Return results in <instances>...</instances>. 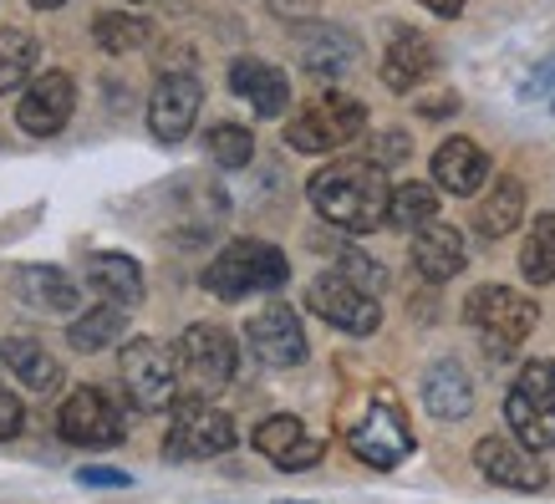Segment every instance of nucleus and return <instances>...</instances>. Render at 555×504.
<instances>
[{
    "mask_svg": "<svg viewBox=\"0 0 555 504\" xmlns=\"http://www.w3.org/2000/svg\"><path fill=\"white\" fill-rule=\"evenodd\" d=\"M230 87L255 107V118H281L291 107V77L281 67H270V62H250V56L235 62L230 67Z\"/></svg>",
    "mask_w": 555,
    "mask_h": 504,
    "instance_id": "16",
    "label": "nucleus"
},
{
    "mask_svg": "<svg viewBox=\"0 0 555 504\" xmlns=\"http://www.w3.org/2000/svg\"><path fill=\"white\" fill-rule=\"evenodd\" d=\"M438 215V194L428 184H403L392 189V204H387V224H398V230H423V224H434Z\"/></svg>",
    "mask_w": 555,
    "mask_h": 504,
    "instance_id": "29",
    "label": "nucleus"
},
{
    "mask_svg": "<svg viewBox=\"0 0 555 504\" xmlns=\"http://www.w3.org/2000/svg\"><path fill=\"white\" fill-rule=\"evenodd\" d=\"M341 275H347L352 286H362V290H383L387 286V270L377 266V260H367V255H357V250L341 255Z\"/></svg>",
    "mask_w": 555,
    "mask_h": 504,
    "instance_id": "33",
    "label": "nucleus"
},
{
    "mask_svg": "<svg viewBox=\"0 0 555 504\" xmlns=\"http://www.w3.org/2000/svg\"><path fill=\"white\" fill-rule=\"evenodd\" d=\"M199 102H204V87L194 82L189 72H169L149 98L153 138H158V143H179V138H189V128H194V118H199Z\"/></svg>",
    "mask_w": 555,
    "mask_h": 504,
    "instance_id": "14",
    "label": "nucleus"
},
{
    "mask_svg": "<svg viewBox=\"0 0 555 504\" xmlns=\"http://www.w3.org/2000/svg\"><path fill=\"white\" fill-rule=\"evenodd\" d=\"M286 281H291V260L266 240H230L204 270V286L215 290L219 301H245L255 290H275Z\"/></svg>",
    "mask_w": 555,
    "mask_h": 504,
    "instance_id": "2",
    "label": "nucleus"
},
{
    "mask_svg": "<svg viewBox=\"0 0 555 504\" xmlns=\"http://www.w3.org/2000/svg\"><path fill=\"white\" fill-rule=\"evenodd\" d=\"M245 341H250V352L260 357L266 367H301L306 362V332H301V316H296L291 306H266L260 316H250Z\"/></svg>",
    "mask_w": 555,
    "mask_h": 504,
    "instance_id": "12",
    "label": "nucleus"
},
{
    "mask_svg": "<svg viewBox=\"0 0 555 504\" xmlns=\"http://www.w3.org/2000/svg\"><path fill=\"white\" fill-rule=\"evenodd\" d=\"M423 5H428L434 16H459V11H464V0H423Z\"/></svg>",
    "mask_w": 555,
    "mask_h": 504,
    "instance_id": "38",
    "label": "nucleus"
},
{
    "mask_svg": "<svg viewBox=\"0 0 555 504\" xmlns=\"http://www.w3.org/2000/svg\"><path fill=\"white\" fill-rule=\"evenodd\" d=\"M67 443H82V449H113L122 438V408L102 392V387H77L67 403H62V418H56Z\"/></svg>",
    "mask_w": 555,
    "mask_h": 504,
    "instance_id": "10",
    "label": "nucleus"
},
{
    "mask_svg": "<svg viewBox=\"0 0 555 504\" xmlns=\"http://www.w3.org/2000/svg\"><path fill=\"white\" fill-rule=\"evenodd\" d=\"M347 443H352V454L372 469H398L408 454H413V434H408L403 413L392 398H377L367 403V413L347 428Z\"/></svg>",
    "mask_w": 555,
    "mask_h": 504,
    "instance_id": "8",
    "label": "nucleus"
},
{
    "mask_svg": "<svg viewBox=\"0 0 555 504\" xmlns=\"http://www.w3.org/2000/svg\"><path fill=\"white\" fill-rule=\"evenodd\" d=\"M423 408L434 413V418L443 423H454V418H469V408H474V383H469V372L459 367V362H434V367L423 372Z\"/></svg>",
    "mask_w": 555,
    "mask_h": 504,
    "instance_id": "19",
    "label": "nucleus"
},
{
    "mask_svg": "<svg viewBox=\"0 0 555 504\" xmlns=\"http://www.w3.org/2000/svg\"><path fill=\"white\" fill-rule=\"evenodd\" d=\"M301 67L321 82H337L347 72L357 67V41L347 31H332V26H321V31H306L301 36Z\"/></svg>",
    "mask_w": 555,
    "mask_h": 504,
    "instance_id": "23",
    "label": "nucleus"
},
{
    "mask_svg": "<svg viewBox=\"0 0 555 504\" xmlns=\"http://www.w3.org/2000/svg\"><path fill=\"white\" fill-rule=\"evenodd\" d=\"M485 179H489V158L479 143H469V138H449V143L434 153V184L438 189H449V194H474Z\"/></svg>",
    "mask_w": 555,
    "mask_h": 504,
    "instance_id": "20",
    "label": "nucleus"
},
{
    "mask_svg": "<svg viewBox=\"0 0 555 504\" xmlns=\"http://www.w3.org/2000/svg\"><path fill=\"white\" fill-rule=\"evenodd\" d=\"M77 479H82V484H92V489H128V484H133L122 469H98V464H87Z\"/></svg>",
    "mask_w": 555,
    "mask_h": 504,
    "instance_id": "36",
    "label": "nucleus"
},
{
    "mask_svg": "<svg viewBox=\"0 0 555 504\" xmlns=\"http://www.w3.org/2000/svg\"><path fill=\"white\" fill-rule=\"evenodd\" d=\"M362 122H367L362 102L341 98V92H326V98L306 102L301 118H291L286 143L301 153H332V148H341V143H352V138L362 133Z\"/></svg>",
    "mask_w": 555,
    "mask_h": 504,
    "instance_id": "6",
    "label": "nucleus"
},
{
    "mask_svg": "<svg viewBox=\"0 0 555 504\" xmlns=\"http://www.w3.org/2000/svg\"><path fill=\"white\" fill-rule=\"evenodd\" d=\"M21 423H26V408H21V398L0 387V443H5V438H16Z\"/></svg>",
    "mask_w": 555,
    "mask_h": 504,
    "instance_id": "34",
    "label": "nucleus"
},
{
    "mask_svg": "<svg viewBox=\"0 0 555 504\" xmlns=\"http://www.w3.org/2000/svg\"><path fill=\"white\" fill-rule=\"evenodd\" d=\"M122 326H128V316H122V306H98V311H82V316L72 321L67 341L77 347V352H102L107 341H118Z\"/></svg>",
    "mask_w": 555,
    "mask_h": 504,
    "instance_id": "27",
    "label": "nucleus"
},
{
    "mask_svg": "<svg viewBox=\"0 0 555 504\" xmlns=\"http://www.w3.org/2000/svg\"><path fill=\"white\" fill-rule=\"evenodd\" d=\"M469 250H464V235L449 230V224H423L413 230V270H418L423 281H454L459 270H464Z\"/></svg>",
    "mask_w": 555,
    "mask_h": 504,
    "instance_id": "17",
    "label": "nucleus"
},
{
    "mask_svg": "<svg viewBox=\"0 0 555 504\" xmlns=\"http://www.w3.org/2000/svg\"><path fill=\"white\" fill-rule=\"evenodd\" d=\"M11 290L21 301H31L36 311H77V281H67V270L56 266H21L11 275Z\"/></svg>",
    "mask_w": 555,
    "mask_h": 504,
    "instance_id": "21",
    "label": "nucleus"
},
{
    "mask_svg": "<svg viewBox=\"0 0 555 504\" xmlns=\"http://www.w3.org/2000/svg\"><path fill=\"white\" fill-rule=\"evenodd\" d=\"M434 67H438L434 47H428L418 31H398L383 56V82L392 87V92H413L423 77H434Z\"/></svg>",
    "mask_w": 555,
    "mask_h": 504,
    "instance_id": "22",
    "label": "nucleus"
},
{
    "mask_svg": "<svg viewBox=\"0 0 555 504\" xmlns=\"http://www.w3.org/2000/svg\"><path fill=\"white\" fill-rule=\"evenodd\" d=\"M255 449H260L270 464H281V469H311L321 458V443H311L301 418H291V413L260 423V428H255Z\"/></svg>",
    "mask_w": 555,
    "mask_h": 504,
    "instance_id": "18",
    "label": "nucleus"
},
{
    "mask_svg": "<svg viewBox=\"0 0 555 504\" xmlns=\"http://www.w3.org/2000/svg\"><path fill=\"white\" fill-rule=\"evenodd\" d=\"M87 286H98L102 296L133 306V301H143V266L128 260V255L98 250V255H87Z\"/></svg>",
    "mask_w": 555,
    "mask_h": 504,
    "instance_id": "24",
    "label": "nucleus"
},
{
    "mask_svg": "<svg viewBox=\"0 0 555 504\" xmlns=\"http://www.w3.org/2000/svg\"><path fill=\"white\" fill-rule=\"evenodd\" d=\"M306 306L347 336H372L377 326H383V311H377V301H372V290L352 286L347 275H321V281H311Z\"/></svg>",
    "mask_w": 555,
    "mask_h": 504,
    "instance_id": "9",
    "label": "nucleus"
},
{
    "mask_svg": "<svg viewBox=\"0 0 555 504\" xmlns=\"http://www.w3.org/2000/svg\"><path fill=\"white\" fill-rule=\"evenodd\" d=\"M0 357H5V367L16 372L26 387H36V392H47V387L62 383V367L51 362V352L41 341H31V336H11V341L0 347Z\"/></svg>",
    "mask_w": 555,
    "mask_h": 504,
    "instance_id": "25",
    "label": "nucleus"
},
{
    "mask_svg": "<svg viewBox=\"0 0 555 504\" xmlns=\"http://www.w3.org/2000/svg\"><path fill=\"white\" fill-rule=\"evenodd\" d=\"M36 67V41L26 31H0V92H11L31 77Z\"/></svg>",
    "mask_w": 555,
    "mask_h": 504,
    "instance_id": "32",
    "label": "nucleus"
},
{
    "mask_svg": "<svg viewBox=\"0 0 555 504\" xmlns=\"http://www.w3.org/2000/svg\"><path fill=\"white\" fill-rule=\"evenodd\" d=\"M403 153H408V138L403 133H387L372 143V164L387 168V164H403Z\"/></svg>",
    "mask_w": 555,
    "mask_h": 504,
    "instance_id": "35",
    "label": "nucleus"
},
{
    "mask_svg": "<svg viewBox=\"0 0 555 504\" xmlns=\"http://www.w3.org/2000/svg\"><path fill=\"white\" fill-rule=\"evenodd\" d=\"M520 215H525V184L520 179H500V184L489 189V199H479L474 224H479V235L500 240V235H509V230L520 224Z\"/></svg>",
    "mask_w": 555,
    "mask_h": 504,
    "instance_id": "26",
    "label": "nucleus"
},
{
    "mask_svg": "<svg viewBox=\"0 0 555 504\" xmlns=\"http://www.w3.org/2000/svg\"><path fill=\"white\" fill-rule=\"evenodd\" d=\"M311 204H317L321 219H332L337 230H352V235H367L387 219V204H392V189H387L383 168L377 164H332L321 168L317 179H311Z\"/></svg>",
    "mask_w": 555,
    "mask_h": 504,
    "instance_id": "1",
    "label": "nucleus"
},
{
    "mask_svg": "<svg viewBox=\"0 0 555 504\" xmlns=\"http://www.w3.org/2000/svg\"><path fill=\"white\" fill-rule=\"evenodd\" d=\"M464 321L485 336L489 352H509V347H520L525 336L535 332L540 311H535V301H530V296H520V290L479 286L469 301H464Z\"/></svg>",
    "mask_w": 555,
    "mask_h": 504,
    "instance_id": "3",
    "label": "nucleus"
},
{
    "mask_svg": "<svg viewBox=\"0 0 555 504\" xmlns=\"http://www.w3.org/2000/svg\"><path fill=\"white\" fill-rule=\"evenodd\" d=\"M505 418L525 449H551L555 443V362H525L505 398Z\"/></svg>",
    "mask_w": 555,
    "mask_h": 504,
    "instance_id": "4",
    "label": "nucleus"
},
{
    "mask_svg": "<svg viewBox=\"0 0 555 504\" xmlns=\"http://www.w3.org/2000/svg\"><path fill=\"white\" fill-rule=\"evenodd\" d=\"M179 362L194 377V387H224L235 377V341L224 326H209V321H194L184 336H179Z\"/></svg>",
    "mask_w": 555,
    "mask_h": 504,
    "instance_id": "11",
    "label": "nucleus"
},
{
    "mask_svg": "<svg viewBox=\"0 0 555 504\" xmlns=\"http://www.w3.org/2000/svg\"><path fill=\"white\" fill-rule=\"evenodd\" d=\"M281 504H286V500H281Z\"/></svg>",
    "mask_w": 555,
    "mask_h": 504,
    "instance_id": "40",
    "label": "nucleus"
},
{
    "mask_svg": "<svg viewBox=\"0 0 555 504\" xmlns=\"http://www.w3.org/2000/svg\"><path fill=\"white\" fill-rule=\"evenodd\" d=\"M179 352H169L164 341H153V336H138L122 347V387H128V398H133L143 413H158V408H173L179 398Z\"/></svg>",
    "mask_w": 555,
    "mask_h": 504,
    "instance_id": "5",
    "label": "nucleus"
},
{
    "mask_svg": "<svg viewBox=\"0 0 555 504\" xmlns=\"http://www.w3.org/2000/svg\"><path fill=\"white\" fill-rule=\"evenodd\" d=\"M72 107H77V87H72V77L67 72H47V77H36V82L26 87L16 118L31 138H51V133L67 128Z\"/></svg>",
    "mask_w": 555,
    "mask_h": 504,
    "instance_id": "15",
    "label": "nucleus"
},
{
    "mask_svg": "<svg viewBox=\"0 0 555 504\" xmlns=\"http://www.w3.org/2000/svg\"><path fill=\"white\" fill-rule=\"evenodd\" d=\"M36 11H56V5H67V0H31Z\"/></svg>",
    "mask_w": 555,
    "mask_h": 504,
    "instance_id": "39",
    "label": "nucleus"
},
{
    "mask_svg": "<svg viewBox=\"0 0 555 504\" xmlns=\"http://www.w3.org/2000/svg\"><path fill=\"white\" fill-rule=\"evenodd\" d=\"M92 36H98V47L107 51V56H122V51L149 47L153 26H149L143 16H122V11H107V16L92 21Z\"/></svg>",
    "mask_w": 555,
    "mask_h": 504,
    "instance_id": "28",
    "label": "nucleus"
},
{
    "mask_svg": "<svg viewBox=\"0 0 555 504\" xmlns=\"http://www.w3.org/2000/svg\"><path fill=\"white\" fill-rule=\"evenodd\" d=\"M520 270L535 286L555 281V215L535 219V230H530V240H525V250H520Z\"/></svg>",
    "mask_w": 555,
    "mask_h": 504,
    "instance_id": "30",
    "label": "nucleus"
},
{
    "mask_svg": "<svg viewBox=\"0 0 555 504\" xmlns=\"http://www.w3.org/2000/svg\"><path fill=\"white\" fill-rule=\"evenodd\" d=\"M474 464H479V474L485 479H494V484L505 489H520V494H540L545 489V469H540L535 449H525L520 438H479L474 443Z\"/></svg>",
    "mask_w": 555,
    "mask_h": 504,
    "instance_id": "13",
    "label": "nucleus"
},
{
    "mask_svg": "<svg viewBox=\"0 0 555 504\" xmlns=\"http://www.w3.org/2000/svg\"><path fill=\"white\" fill-rule=\"evenodd\" d=\"M454 107H459V98H454V92H443V98L423 102V118H443V113H454Z\"/></svg>",
    "mask_w": 555,
    "mask_h": 504,
    "instance_id": "37",
    "label": "nucleus"
},
{
    "mask_svg": "<svg viewBox=\"0 0 555 504\" xmlns=\"http://www.w3.org/2000/svg\"><path fill=\"white\" fill-rule=\"evenodd\" d=\"M204 153H209L219 168H245L255 158V138H250V128H240V122H219V128H209V138H204Z\"/></svg>",
    "mask_w": 555,
    "mask_h": 504,
    "instance_id": "31",
    "label": "nucleus"
},
{
    "mask_svg": "<svg viewBox=\"0 0 555 504\" xmlns=\"http://www.w3.org/2000/svg\"><path fill=\"white\" fill-rule=\"evenodd\" d=\"M235 449V423L224 418L219 408H209L204 398H179L169 423V458H219Z\"/></svg>",
    "mask_w": 555,
    "mask_h": 504,
    "instance_id": "7",
    "label": "nucleus"
}]
</instances>
